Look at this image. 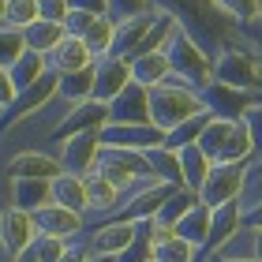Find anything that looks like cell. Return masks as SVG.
<instances>
[{"mask_svg": "<svg viewBox=\"0 0 262 262\" xmlns=\"http://www.w3.org/2000/svg\"><path fill=\"white\" fill-rule=\"evenodd\" d=\"M34 240H38V221H34V213L8 206L4 221H0V244H4V251L19 255V251H27Z\"/></svg>", "mask_w": 262, "mask_h": 262, "instance_id": "14", "label": "cell"}, {"mask_svg": "<svg viewBox=\"0 0 262 262\" xmlns=\"http://www.w3.org/2000/svg\"><path fill=\"white\" fill-rule=\"evenodd\" d=\"M64 172V161L45 150H19L8 161V180H56Z\"/></svg>", "mask_w": 262, "mask_h": 262, "instance_id": "13", "label": "cell"}, {"mask_svg": "<svg viewBox=\"0 0 262 262\" xmlns=\"http://www.w3.org/2000/svg\"><path fill=\"white\" fill-rule=\"evenodd\" d=\"M86 180V206L94 210V213H113V210H120V202H124V191L116 184H109L105 176L94 169V172H86L82 176Z\"/></svg>", "mask_w": 262, "mask_h": 262, "instance_id": "22", "label": "cell"}, {"mask_svg": "<svg viewBox=\"0 0 262 262\" xmlns=\"http://www.w3.org/2000/svg\"><path fill=\"white\" fill-rule=\"evenodd\" d=\"M142 262H158V258H154V255H150V258H142Z\"/></svg>", "mask_w": 262, "mask_h": 262, "instance_id": "50", "label": "cell"}, {"mask_svg": "<svg viewBox=\"0 0 262 262\" xmlns=\"http://www.w3.org/2000/svg\"><path fill=\"white\" fill-rule=\"evenodd\" d=\"M131 71H135V82L139 86H161L165 79L172 75V64H169V53H139V56H131Z\"/></svg>", "mask_w": 262, "mask_h": 262, "instance_id": "23", "label": "cell"}, {"mask_svg": "<svg viewBox=\"0 0 262 262\" xmlns=\"http://www.w3.org/2000/svg\"><path fill=\"white\" fill-rule=\"evenodd\" d=\"M98 19V15H90V11H82V8H71L68 11V19H64V30L71 34V38H82V34L90 30V23Z\"/></svg>", "mask_w": 262, "mask_h": 262, "instance_id": "40", "label": "cell"}, {"mask_svg": "<svg viewBox=\"0 0 262 262\" xmlns=\"http://www.w3.org/2000/svg\"><path fill=\"white\" fill-rule=\"evenodd\" d=\"M135 244H139V221H124V217L94 229L86 240L90 255H109V258H124Z\"/></svg>", "mask_w": 262, "mask_h": 262, "instance_id": "10", "label": "cell"}, {"mask_svg": "<svg viewBox=\"0 0 262 262\" xmlns=\"http://www.w3.org/2000/svg\"><path fill=\"white\" fill-rule=\"evenodd\" d=\"M0 27H8V0H0Z\"/></svg>", "mask_w": 262, "mask_h": 262, "instance_id": "48", "label": "cell"}, {"mask_svg": "<svg viewBox=\"0 0 262 262\" xmlns=\"http://www.w3.org/2000/svg\"><path fill=\"white\" fill-rule=\"evenodd\" d=\"M210 258H217V262H258L255 255H210Z\"/></svg>", "mask_w": 262, "mask_h": 262, "instance_id": "46", "label": "cell"}, {"mask_svg": "<svg viewBox=\"0 0 262 262\" xmlns=\"http://www.w3.org/2000/svg\"><path fill=\"white\" fill-rule=\"evenodd\" d=\"M23 53H27V38H23V30H15V27H0V64L11 68Z\"/></svg>", "mask_w": 262, "mask_h": 262, "instance_id": "35", "label": "cell"}, {"mask_svg": "<svg viewBox=\"0 0 262 262\" xmlns=\"http://www.w3.org/2000/svg\"><path fill=\"white\" fill-rule=\"evenodd\" d=\"M53 202H60V206L68 210H79V213H86V180L75 172H60L53 180Z\"/></svg>", "mask_w": 262, "mask_h": 262, "instance_id": "28", "label": "cell"}, {"mask_svg": "<svg viewBox=\"0 0 262 262\" xmlns=\"http://www.w3.org/2000/svg\"><path fill=\"white\" fill-rule=\"evenodd\" d=\"M258 19H262V0H258Z\"/></svg>", "mask_w": 262, "mask_h": 262, "instance_id": "51", "label": "cell"}, {"mask_svg": "<svg viewBox=\"0 0 262 262\" xmlns=\"http://www.w3.org/2000/svg\"><path fill=\"white\" fill-rule=\"evenodd\" d=\"M8 71H11V82H15V90L23 94V90H30L38 79H45L53 68H49V56H41V53L27 49V53H23V56H19V60L11 64Z\"/></svg>", "mask_w": 262, "mask_h": 262, "instance_id": "26", "label": "cell"}, {"mask_svg": "<svg viewBox=\"0 0 262 262\" xmlns=\"http://www.w3.org/2000/svg\"><path fill=\"white\" fill-rule=\"evenodd\" d=\"M244 184H247V161H217L206 176V184H202L199 199L206 202L210 210L225 206V202L240 199L244 195Z\"/></svg>", "mask_w": 262, "mask_h": 262, "instance_id": "7", "label": "cell"}, {"mask_svg": "<svg viewBox=\"0 0 262 262\" xmlns=\"http://www.w3.org/2000/svg\"><path fill=\"white\" fill-rule=\"evenodd\" d=\"M240 120H244V127H247V131H251L255 158H262V101H258V98H255V101L244 109V116H240Z\"/></svg>", "mask_w": 262, "mask_h": 262, "instance_id": "39", "label": "cell"}, {"mask_svg": "<svg viewBox=\"0 0 262 262\" xmlns=\"http://www.w3.org/2000/svg\"><path fill=\"white\" fill-rule=\"evenodd\" d=\"M169 64H172V75H180L187 79L195 90H206L210 82H213V60H210V53L199 45V38L191 30L180 23V30L172 34V41H169Z\"/></svg>", "mask_w": 262, "mask_h": 262, "instance_id": "3", "label": "cell"}, {"mask_svg": "<svg viewBox=\"0 0 262 262\" xmlns=\"http://www.w3.org/2000/svg\"><path fill=\"white\" fill-rule=\"evenodd\" d=\"M38 11H41V19L64 23L68 11H71V0H38Z\"/></svg>", "mask_w": 262, "mask_h": 262, "instance_id": "41", "label": "cell"}, {"mask_svg": "<svg viewBox=\"0 0 262 262\" xmlns=\"http://www.w3.org/2000/svg\"><path fill=\"white\" fill-rule=\"evenodd\" d=\"M154 19H158V8H146V11H135V15L116 19V45H113V53L139 56L142 53V41H146V34L154 27Z\"/></svg>", "mask_w": 262, "mask_h": 262, "instance_id": "16", "label": "cell"}, {"mask_svg": "<svg viewBox=\"0 0 262 262\" xmlns=\"http://www.w3.org/2000/svg\"><path fill=\"white\" fill-rule=\"evenodd\" d=\"M23 38H27V49L34 53H41V56H49L56 45H60L68 38V30H64V23H53V19H38V23H30L27 30H23Z\"/></svg>", "mask_w": 262, "mask_h": 262, "instance_id": "27", "label": "cell"}, {"mask_svg": "<svg viewBox=\"0 0 262 262\" xmlns=\"http://www.w3.org/2000/svg\"><path fill=\"white\" fill-rule=\"evenodd\" d=\"M56 98H60L64 105L90 101V98H94V64H90V68H82V71H68V75H60Z\"/></svg>", "mask_w": 262, "mask_h": 262, "instance_id": "29", "label": "cell"}, {"mask_svg": "<svg viewBox=\"0 0 262 262\" xmlns=\"http://www.w3.org/2000/svg\"><path fill=\"white\" fill-rule=\"evenodd\" d=\"M213 82H225V86H236V90H255L262 86V60L244 45H232V49L217 53V60H213Z\"/></svg>", "mask_w": 262, "mask_h": 262, "instance_id": "5", "label": "cell"}, {"mask_svg": "<svg viewBox=\"0 0 262 262\" xmlns=\"http://www.w3.org/2000/svg\"><path fill=\"white\" fill-rule=\"evenodd\" d=\"M176 187H180V184L158 180V176H146V180H139L131 191H124L120 217H124V221H150V217H158L161 206L169 202V195L176 191Z\"/></svg>", "mask_w": 262, "mask_h": 262, "instance_id": "6", "label": "cell"}, {"mask_svg": "<svg viewBox=\"0 0 262 262\" xmlns=\"http://www.w3.org/2000/svg\"><path fill=\"white\" fill-rule=\"evenodd\" d=\"M109 124H150V90L131 82L109 101Z\"/></svg>", "mask_w": 262, "mask_h": 262, "instance_id": "17", "label": "cell"}, {"mask_svg": "<svg viewBox=\"0 0 262 262\" xmlns=\"http://www.w3.org/2000/svg\"><path fill=\"white\" fill-rule=\"evenodd\" d=\"M213 4H217L221 15L236 19L240 27H247V23L258 19V0H213Z\"/></svg>", "mask_w": 262, "mask_h": 262, "instance_id": "37", "label": "cell"}, {"mask_svg": "<svg viewBox=\"0 0 262 262\" xmlns=\"http://www.w3.org/2000/svg\"><path fill=\"white\" fill-rule=\"evenodd\" d=\"M210 217H213V210L206 206V202H199L195 210H187L184 217L176 221V236L187 240L191 247H199V251H206V244H210Z\"/></svg>", "mask_w": 262, "mask_h": 262, "instance_id": "24", "label": "cell"}, {"mask_svg": "<svg viewBox=\"0 0 262 262\" xmlns=\"http://www.w3.org/2000/svg\"><path fill=\"white\" fill-rule=\"evenodd\" d=\"M150 255L158 262H199V247H191L187 240L176 236V240H169V244H158Z\"/></svg>", "mask_w": 262, "mask_h": 262, "instance_id": "34", "label": "cell"}, {"mask_svg": "<svg viewBox=\"0 0 262 262\" xmlns=\"http://www.w3.org/2000/svg\"><path fill=\"white\" fill-rule=\"evenodd\" d=\"M199 202H202V199H199V191H191V187H176V191L169 195V202L161 206L158 217H161V221H169V225H176L187 210H195Z\"/></svg>", "mask_w": 262, "mask_h": 262, "instance_id": "32", "label": "cell"}, {"mask_svg": "<svg viewBox=\"0 0 262 262\" xmlns=\"http://www.w3.org/2000/svg\"><path fill=\"white\" fill-rule=\"evenodd\" d=\"M0 251H4V244H0Z\"/></svg>", "mask_w": 262, "mask_h": 262, "instance_id": "52", "label": "cell"}, {"mask_svg": "<svg viewBox=\"0 0 262 262\" xmlns=\"http://www.w3.org/2000/svg\"><path fill=\"white\" fill-rule=\"evenodd\" d=\"M109 124V101H79V105H68L64 116L53 124V135L56 142L68 139V135H79V131H101Z\"/></svg>", "mask_w": 262, "mask_h": 262, "instance_id": "11", "label": "cell"}, {"mask_svg": "<svg viewBox=\"0 0 262 262\" xmlns=\"http://www.w3.org/2000/svg\"><path fill=\"white\" fill-rule=\"evenodd\" d=\"M146 161H150V172L158 180H169V184H180L184 187V169H180V154L172 146H154L146 150Z\"/></svg>", "mask_w": 262, "mask_h": 262, "instance_id": "30", "label": "cell"}, {"mask_svg": "<svg viewBox=\"0 0 262 262\" xmlns=\"http://www.w3.org/2000/svg\"><path fill=\"white\" fill-rule=\"evenodd\" d=\"M210 109L206 113H199V116H191L187 124H180L176 131H169V139H165V146H172V150H180V146H187V142H199V135H202V127L210 124Z\"/></svg>", "mask_w": 262, "mask_h": 262, "instance_id": "33", "label": "cell"}, {"mask_svg": "<svg viewBox=\"0 0 262 262\" xmlns=\"http://www.w3.org/2000/svg\"><path fill=\"white\" fill-rule=\"evenodd\" d=\"M30 247L38 251V258H41V262H60V258H64V251H68V240H64V236L38 232V240H34Z\"/></svg>", "mask_w": 262, "mask_h": 262, "instance_id": "38", "label": "cell"}, {"mask_svg": "<svg viewBox=\"0 0 262 262\" xmlns=\"http://www.w3.org/2000/svg\"><path fill=\"white\" fill-rule=\"evenodd\" d=\"M247 34H251V41H255V56H258V60H262V19H255V23H247V27H244Z\"/></svg>", "mask_w": 262, "mask_h": 262, "instance_id": "43", "label": "cell"}, {"mask_svg": "<svg viewBox=\"0 0 262 262\" xmlns=\"http://www.w3.org/2000/svg\"><path fill=\"white\" fill-rule=\"evenodd\" d=\"M94 255H90V247H71L68 244V251H64V258L60 262H90Z\"/></svg>", "mask_w": 262, "mask_h": 262, "instance_id": "44", "label": "cell"}, {"mask_svg": "<svg viewBox=\"0 0 262 262\" xmlns=\"http://www.w3.org/2000/svg\"><path fill=\"white\" fill-rule=\"evenodd\" d=\"M94 60H98V56L90 53V45L82 41V38H68L56 45V49L49 53V68L56 71V75H68V71H82V68H90Z\"/></svg>", "mask_w": 262, "mask_h": 262, "instance_id": "20", "label": "cell"}, {"mask_svg": "<svg viewBox=\"0 0 262 262\" xmlns=\"http://www.w3.org/2000/svg\"><path fill=\"white\" fill-rule=\"evenodd\" d=\"M82 41L90 45V53L98 56V60H101V56H109L113 45H116V19L113 15H98L90 23V30L82 34Z\"/></svg>", "mask_w": 262, "mask_h": 262, "instance_id": "31", "label": "cell"}, {"mask_svg": "<svg viewBox=\"0 0 262 262\" xmlns=\"http://www.w3.org/2000/svg\"><path fill=\"white\" fill-rule=\"evenodd\" d=\"M202 154L217 165V161H251L255 158V142L251 131L244 127V120H229V116H210V124L199 135Z\"/></svg>", "mask_w": 262, "mask_h": 262, "instance_id": "2", "label": "cell"}, {"mask_svg": "<svg viewBox=\"0 0 262 262\" xmlns=\"http://www.w3.org/2000/svg\"><path fill=\"white\" fill-rule=\"evenodd\" d=\"M38 19H41L38 0H8V27L27 30L30 23H38Z\"/></svg>", "mask_w": 262, "mask_h": 262, "instance_id": "36", "label": "cell"}, {"mask_svg": "<svg viewBox=\"0 0 262 262\" xmlns=\"http://www.w3.org/2000/svg\"><path fill=\"white\" fill-rule=\"evenodd\" d=\"M11 262H41V258H38V251H34V247H27V251L11 255Z\"/></svg>", "mask_w": 262, "mask_h": 262, "instance_id": "47", "label": "cell"}, {"mask_svg": "<svg viewBox=\"0 0 262 262\" xmlns=\"http://www.w3.org/2000/svg\"><path fill=\"white\" fill-rule=\"evenodd\" d=\"M4 113H8V105H4V101H0V120H4Z\"/></svg>", "mask_w": 262, "mask_h": 262, "instance_id": "49", "label": "cell"}, {"mask_svg": "<svg viewBox=\"0 0 262 262\" xmlns=\"http://www.w3.org/2000/svg\"><path fill=\"white\" fill-rule=\"evenodd\" d=\"M180 154V169H184V187H191V191H202V184H206V176L213 169V161L202 154L199 142H187V146L176 150Z\"/></svg>", "mask_w": 262, "mask_h": 262, "instance_id": "25", "label": "cell"}, {"mask_svg": "<svg viewBox=\"0 0 262 262\" xmlns=\"http://www.w3.org/2000/svg\"><path fill=\"white\" fill-rule=\"evenodd\" d=\"M199 113H206V98H202V90H195L180 75H169L161 86L150 90V124L161 127L165 135L176 131L180 124H187Z\"/></svg>", "mask_w": 262, "mask_h": 262, "instance_id": "1", "label": "cell"}, {"mask_svg": "<svg viewBox=\"0 0 262 262\" xmlns=\"http://www.w3.org/2000/svg\"><path fill=\"white\" fill-rule=\"evenodd\" d=\"M165 131L154 127V124H105L101 127V142L105 146H127V150H154V146H165Z\"/></svg>", "mask_w": 262, "mask_h": 262, "instance_id": "12", "label": "cell"}, {"mask_svg": "<svg viewBox=\"0 0 262 262\" xmlns=\"http://www.w3.org/2000/svg\"><path fill=\"white\" fill-rule=\"evenodd\" d=\"M202 98H206V109H210L213 116H229V120H240L244 109L255 101L247 90L225 86V82H210V86L202 90Z\"/></svg>", "mask_w": 262, "mask_h": 262, "instance_id": "19", "label": "cell"}, {"mask_svg": "<svg viewBox=\"0 0 262 262\" xmlns=\"http://www.w3.org/2000/svg\"><path fill=\"white\" fill-rule=\"evenodd\" d=\"M98 172L105 176L109 184H116L120 191H131L139 180H146L150 172V161L142 150H127V146H105L101 142V154H98Z\"/></svg>", "mask_w": 262, "mask_h": 262, "instance_id": "4", "label": "cell"}, {"mask_svg": "<svg viewBox=\"0 0 262 262\" xmlns=\"http://www.w3.org/2000/svg\"><path fill=\"white\" fill-rule=\"evenodd\" d=\"M251 255L262 262V229H251Z\"/></svg>", "mask_w": 262, "mask_h": 262, "instance_id": "45", "label": "cell"}, {"mask_svg": "<svg viewBox=\"0 0 262 262\" xmlns=\"http://www.w3.org/2000/svg\"><path fill=\"white\" fill-rule=\"evenodd\" d=\"M98 154H101V131H79L56 142V158L64 161V172L86 176L98 169Z\"/></svg>", "mask_w": 262, "mask_h": 262, "instance_id": "8", "label": "cell"}, {"mask_svg": "<svg viewBox=\"0 0 262 262\" xmlns=\"http://www.w3.org/2000/svg\"><path fill=\"white\" fill-rule=\"evenodd\" d=\"M53 202V180H11L8 191V206L15 210H41Z\"/></svg>", "mask_w": 262, "mask_h": 262, "instance_id": "21", "label": "cell"}, {"mask_svg": "<svg viewBox=\"0 0 262 262\" xmlns=\"http://www.w3.org/2000/svg\"><path fill=\"white\" fill-rule=\"evenodd\" d=\"M34 221H38V232L64 236V240H71V236H79L82 229H86V217H82L79 210L60 206V202H49V206L34 210Z\"/></svg>", "mask_w": 262, "mask_h": 262, "instance_id": "18", "label": "cell"}, {"mask_svg": "<svg viewBox=\"0 0 262 262\" xmlns=\"http://www.w3.org/2000/svg\"><path fill=\"white\" fill-rule=\"evenodd\" d=\"M131 82H135V71H131V56L109 53L101 60H94V101H113L116 94H124Z\"/></svg>", "mask_w": 262, "mask_h": 262, "instance_id": "9", "label": "cell"}, {"mask_svg": "<svg viewBox=\"0 0 262 262\" xmlns=\"http://www.w3.org/2000/svg\"><path fill=\"white\" fill-rule=\"evenodd\" d=\"M15 98H19V90H15V82H11V71L0 64V101L11 109V101H15Z\"/></svg>", "mask_w": 262, "mask_h": 262, "instance_id": "42", "label": "cell"}, {"mask_svg": "<svg viewBox=\"0 0 262 262\" xmlns=\"http://www.w3.org/2000/svg\"><path fill=\"white\" fill-rule=\"evenodd\" d=\"M240 229H244V202L232 199V202H225V206H217L213 217H210V244H206V251L221 255L225 247L240 236Z\"/></svg>", "mask_w": 262, "mask_h": 262, "instance_id": "15", "label": "cell"}]
</instances>
